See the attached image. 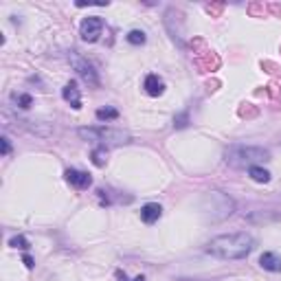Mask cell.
I'll use <instances>...</instances> for the list:
<instances>
[{
    "label": "cell",
    "mask_w": 281,
    "mask_h": 281,
    "mask_svg": "<svg viewBox=\"0 0 281 281\" xmlns=\"http://www.w3.org/2000/svg\"><path fill=\"white\" fill-rule=\"evenodd\" d=\"M95 116H97V121H114V119H119V110H114V108H99Z\"/></svg>",
    "instance_id": "obj_12"
},
{
    "label": "cell",
    "mask_w": 281,
    "mask_h": 281,
    "mask_svg": "<svg viewBox=\"0 0 281 281\" xmlns=\"http://www.w3.org/2000/svg\"><path fill=\"white\" fill-rule=\"evenodd\" d=\"M187 123H189V114H187V112L174 119V126H176V128H187Z\"/></svg>",
    "instance_id": "obj_17"
},
{
    "label": "cell",
    "mask_w": 281,
    "mask_h": 281,
    "mask_svg": "<svg viewBox=\"0 0 281 281\" xmlns=\"http://www.w3.org/2000/svg\"><path fill=\"white\" fill-rule=\"evenodd\" d=\"M145 40H147L145 33H143V31H138V29H134V31H130V33H128V42L134 44V46L145 44Z\"/></svg>",
    "instance_id": "obj_14"
},
{
    "label": "cell",
    "mask_w": 281,
    "mask_h": 281,
    "mask_svg": "<svg viewBox=\"0 0 281 281\" xmlns=\"http://www.w3.org/2000/svg\"><path fill=\"white\" fill-rule=\"evenodd\" d=\"M259 266L270 272H281V257H277L275 253H264L259 257Z\"/></svg>",
    "instance_id": "obj_10"
},
{
    "label": "cell",
    "mask_w": 281,
    "mask_h": 281,
    "mask_svg": "<svg viewBox=\"0 0 281 281\" xmlns=\"http://www.w3.org/2000/svg\"><path fill=\"white\" fill-rule=\"evenodd\" d=\"M0 140H3V154L7 156V154H9V152H11V145H9V138H0Z\"/></svg>",
    "instance_id": "obj_18"
},
{
    "label": "cell",
    "mask_w": 281,
    "mask_h": 281,
    "mask_svg": "<svg viewBox=\"0 0 281 281\" xmlns=\"http://www.w3.org/2000/svg\"><path fill=\"white\" fill-rule=\"evenodd\" d=\"M22 262H25V266H27V268H33V266H35V264H33V259H31L29 255H25V257H22Z\"/></svg>",
    "instance_id": "obj_19"
},
{
    "label": "cell",
    "mask_w": 281,
    "mask_h": 281,
    "mask_svg": "<svg viewBox=\"0 0 281 281\" xmlns=\"http://www.w3.org/2000/svg\"><path fill=\"white\" fill-rule=\"evenodd\" d=\"M90 160H92V165L95 167H104L106 165V160H108V150L106 147H97V150H92V154H90Z\"/></svg>",
    "instance_id": "obj_11"
},
{
    "label": "cell",
    "mask_w": 281,
    "mask_h": 281,
    "mask_svg": "<svg viewBox=\"0 0 281 281\" xmlns=\"http://www.w3.org/2000/svg\"><path fill=\"white\" fill-rule=\"evenodd\" d=\"M226 163L231 167H255V163L268 160L270 154L264 147H244V145H233L226 150Z\"/></svg>",
    "instance_id": "obj_2"
},
{
    "label": "cell",
    "mask_w": 281,
    "mask_h": 281,
    "mask_svg": "<svg viewBox=\"0 0 281 281\" xmlns=\"http://www.w3.org/2000/svg\"><path fill=\"white\" fill-rule=\"evenodd\" d=\"M160 213H163L160 205H156V202H150V205H145L143 209H140V220H143L145 224H154V222L160 217Z\"/></svg>",
    "instance_id": "obj_9"
},
{
    "label": "cell",
    "mask_w": 281,
    "mask_h": 281,
    "mask_svg": "<svg viewBox=\"0 0 281 281\" xmlns=\"http://www.w3.org/2000/svg\"><path fill=\"white\" fill-rule=\"evenodd\" d=\"M70 64L75 66V70L79 73V77H82V79H84L86 84H90V86H99L97 70H95V66H92L88 59H84L82 55H77V53H70Z\"/></svg>",
    "instance_id": "obj_4"
},
{
    "label": "cell",
    "mask_w": 281,
    "mask_h": 281,
    "mask_svg": "<svg viewBox=\"0 0 281 281\" xmlns=\"http://www.w3.org/2000/svg\"><path fill=\"white\" fill-rule=\"evenodd\" d=\"M143 88L147 95H152V97H158L165 92V84H163V79L158 75H147L145 77V84H143Z\"/></svg>",
    "instance_id": "obj_8"
},
{
    "label": "cell",
    "mask_w": 281,
    "mask_h": 281,
    "mask_svg": "<svg viewBox=\"0 0 281 281\" xmlns=\"http://www.w3.org/2000/svg\"><path fill=\"white\" fill-rule=\"evenodd\" d=\"M13 101L18 104L20 108H31V104H33V99H31V95H13Z\"/></svg>",
    "instance_id": "obj_16"
},
{
    "label": "cell",
    "mask_w": 281,
    "mask_h": 281,
    "mask_svg": "<svg viewBox=\"0 0 281 281\" xmlns=\"http://www.w3.org/2000/svg\"><path fill=\"white\" fill-rule=\"evenodd\" d=\"M66 180L75 187V189H88L92 185V178L90 174H86V171H79V169H66Z\"/></svg>",
    "instance_id": "obj_6"
},
{
    "label": "cell",
    "mask_w": 281,
    "mask_h": 281,
    "mask_svg": "<svg viewBox=\"0 0 281 281\" xmlns=\"http://www.w3.org/2000/svg\"><path fill=\"white\" fill-rule=\"evenodd\" d=\"M134 281H145V277H136V279H134Z\"/></svg>",
    "instance_id": "obj_20"
},
{
    "label": "cell",
    "mask_w": 281,
    "mask_h": 281,
    "mask_svg": "<svg viewBox=\"0 0 281 281\" xmlns=\"http://www.w3.org/2000/svg\"><path fill=\"white\" fill-rule=\"evenodd\" d=\"M62 97H64L66 104H70L73 110H82V95H79V88H77V82H68L62 90Z\"/></svg>",
    "instance_id": "obj_7"
},
{
    "label": "cell",
    "mask_w": 281,
    "mask_h": 281,
    "mask_svg": "<svg viewBox=\"0 0 281 281\" xmlns=\"http://www.w3.org/2000/svg\"><path fill=\"white\" fill-rule=\"evenodd\" d=\"M248 176H251L253 180H257V183H268V180H270V174H268V171L264 169V167H257V165L248 169Z\"/></svg>",
    "instance_id": "obj_13"
},
{
    "label": "cell",
    "mask_w": 281,
    "mask_h": 281,
    "mask_svg": "<svg viewBox=\"0 0 281 281\" xmlns=\"http://www.w3.org/2000/svg\"><path fill=\"white\" fill-rule=\"evenodd\" d=\"M101 31H104V20H101L99 15H90V18H86L82 22L79 33H82V40L84 42H97L99 35H101Z\"/></svg>",
    "instance_id": "obj_5"
},
{
    "label": "cell",
    "mask_w": 281,
    "mask_h": 281,
    "mask_svg": "<svg viewBox=\"0 0 281 281\" xmlns=\"http://www.w3.org/2000/svg\"><path fill=\"white\" fill-rule=\"evenodd\" d=\"M84 140H95L101 147L106 145H121V143H128L130 134L123 130H112V128H79L77 130Z\"/></svg>",
    "instance_id": "obj_3"
},
{
    "label": "cell",
    "mask_w": 281,
    "mask_h": 281,
    "mask_svg": "<svg viewBox=\"0 0 281 281\" xmlns=\"http://www.w3.org/2000/svg\"><path fill=\"white\" fill-rule=\"evenodd\" d=\"M255 239L248 233H231V235H220L209 242L207 253H211L217 259H244V257L253 251Z\"/></svg>",
    "instance_id": "obj_1"
},
{
    "label": "cell",
    "mask_w": 281,
    "mask_h": 281,
    "mask_svg": "<svg viewBox=\"0 0 281 281\" xmlns=\"http://www.w3.org/2000/svg\"><path fill=\"white\" fill-rule=\"evenodd\" d=\"M9 246H11V248H22V251H27V248H29V239L22 237V235H15V237L9 239Z\"/></svg>",
    "instance_id": "obj_15"
}]
</instances>
